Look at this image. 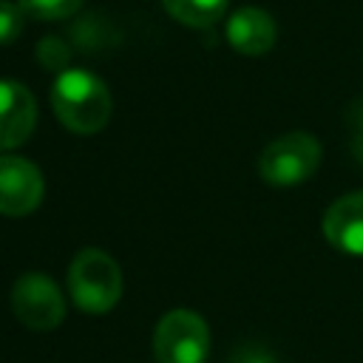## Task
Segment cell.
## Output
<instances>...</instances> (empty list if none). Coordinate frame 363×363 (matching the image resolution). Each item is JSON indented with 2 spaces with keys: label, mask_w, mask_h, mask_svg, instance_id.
Masks as SVG:
<instances>
[{
  "label": "cell",
  "mask_w": 363,
  "mask_h": 363,
  "mask_svg": "<svg viewBox=\"0 0 363 363\" xmlns=\"http://www.w3.org/2000/svg\"><path fill=\"white\" fill-rule=\"evenodd\" d=\"M210 352V329L193 309H170L153 329L156 363H204Z\"/></svg>",
  "instance_id": "4"
},
{
  "label": "cell",
  "mask_w": 363,
  "mask_h": 363,
  "mask_svg": "<svg viewBox=\"0 0 363 363\" xmlns=\"http://www.w3.org/2000/svg\"><path fill=\"white\" fill-rule=\"evenodd\" d=\"M45 193L43 173L23 156H0V213L28 216L40 207Z\"/></svg>",
  "instance_id": "6"
},
{
  "label": "cell",
  "mask_w": 363,
  "mask_h": 363,
  "mask_svg": "<svg viewBox=\"0 0 363 363\" xmlns=\"http://www.w3.org/2000/svg\"><path fill=\"white\" fill-rule=\"evenodd\" d=\"M51 108L57 119L79 136H91L102 130L111 119L113 99L108 85L82 68H65L51 88Z\"/></svg>",
  "instance_id": "1"
},
{
  "label": "cell",
  "mask_w": 363,
  "mask_h": 363,
  "mask_svg": "<svg viewBox=\"0 0 363 363\" xmlns=\"http://www.w3.org/2000/svg\"><path fill=\"white\" fill-rule=\"evenodd\" d=\"M352 119V153L357 156V162L363 164V99H357L349 111Z\"/></svg>",
  "instance_id": "14"
},
{
  "label": "cell",
  "mask_w": 363,
  "mask_h": 363,
  "mask_svg": "<svg viewBox=\"0 0 363 363\" xmlns=\"http://www.w3.org/2000/svg\"><path fill=\"white\" fill-rule=\"evenodd\" d=\"M323 238L337 252L363 258V190L346 193L326 207Z\"/></svg>",
  "instance_id": "7"
},
{
  "label": "cell",
  "mask_w": 363,
  "mask_h": 363,
  "mask_svg": "<svg viewBox=\"0 0 363 363\" xmlns=\"http://www.w3.org/2000/svg\"><path fill=\"white\" fill-rule=\"evenodd\" d=\"M17 3L28 17L37 20H65L82 6V0H17Z\"/></svg>",
  "instance_id": "11"
},
{
  "label": "cell",
  "mask_w": 363,
  "mask_h": 363,
  "mask_svg": "<svg viewBox=\"0 0 363 363\" xmlns=\"http://www.w3.org/2000/svg\"><path fill=\"white\" fill-rule=\"evenodd\" d=\"M11 309L20 323L37 332H48L65 318V298L60 286L43 272H26L11 286Z\"/></svg>",
  "instance_id": "5"
},
{
  "label": "cell",
  "mask_w": 363,
  "mask_h": 363,
  "mask_svg": "<svg viewBox=\"0 0 363 363\" xmlns=\"http://www.w3.org/2000/svg\"><path fill=\"white\" fill-rule=\"evenodd\" d=\"M68 292L82 312L105 315L122 298V269L105 250L85 247L68 264Z\"/></svg>",
  "instance_id": "2"
},
{
  "label": "cell",
  "mask_w": 363,
  "mask_h": 363,
  "mask_svg": "<svg viewBox=\"0 0 363 363\" xmlns=\"http://www.w3.org/2000/svg\"><path fill=\"white\" fill-rule=\"evenodd\" d=\"M37 125V102L31 91L14 79H0V150L23 145Z\"/></svg>",
  "instance_id": "8"
},
{
  "label": "cell",
  "mask_w": 363,
  "mask_h": 363,
  "mask_svg": "<svg viewBox=\"0 0 363 363\" xmlns=\"http://www.w3.org/2000/svg\"><path fill=\"white\" fill-rule=\"evenodd\" d=\"M278 26L269 17V11L258 6H244L230 14L227 20V40L230 45L244 57H261L275 45Z\"/></svg>",
  "instance_id": "9"
},
{
  "label": "cell",
  "mask_w": 363,
  "mask_h": 363,
  "mask_svg": "<svg viewBox=\"0 0 363 363\" xmlns=\"http://www.w3.org/2000/svg\"><path fill=\"white\" fill-rule=\"evenodd\" d=\"M227 3L230 0H162L164 11L190 28H210L218 23L227 11Z\"/></svg>",
  "instance_id": "10"
},
{
  "label": "cell",
  "mask_w": 363,
  "mask_h": 363,
  "mask_svg": "<svg viewBox=\"0 0 363 363\" xmlns=\"http://www.w3.org/2000/svg\"><path fill=\"white\" fill-rule=\"evenodd\" d=\"M233 363H275L264 349H241L235 357H233Z\"/></svg>",
  "instance_id": "15"
},
{
  "label": "cell",
  "mask_w": 363,
  "mask_h": 363,
  "mask_svg": "<svg viewBox=\"0 0 363 363\" xmlns=\"http://www.w3.org/2000/svg\"><path fill=\"white\" fill-rule=\"evenodd\" d=\"M26 26V11L20 3L11 0H0V45H9L20 37Z\"/></svg>",
  "instance_id": "12"
},
{
  "label": "cell",
  "mask_w": 363,
  "mask_h": 363,
  "mask_svg": "<svg viewBox=\"0 0 363 363\" xmlns=\"http://www.w3.org/2000/svg\"><path fill=\"white\" fill-rule=\"evenodd\" d=\"M37 57L45 68H62L68 62V45L60 37H45L37 45Z\"/></svg>",
  "instance_id": "13"
},
{
  "label": "cell",
  "mask_w": 363,
  "mask_h": 363,
  "mask_svg": "<svg viewBox=\"0 0 363 363\" xmlns=\"http://www.w3.org/2000/svg\"><path fill=\"white\" fill-rule=\"evenodd\" d=\"M320 142L306 130H292L272 139L258 156V176L269 187H298L320 167Z\"/></svg>",
  "instance_id": "3"
}]
</instances>
